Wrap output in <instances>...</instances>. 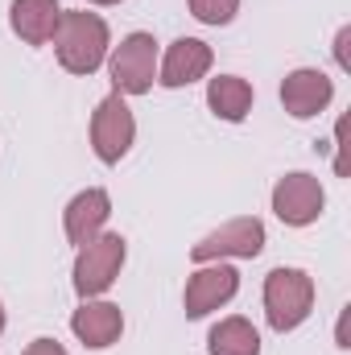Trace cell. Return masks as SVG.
I'll return each mask as SVG.
<instances>
[{"label":"cell","instance_id":"obj_19","mask_svg":"<svg viewBox=\"0 0 351 355\" xmlns=\"http://www.w3.org/2000/svg\"><path fill=\"white\" fill-rule=\"evenodd\" d=\"M348 42H351V29H339V46H335V54H339V67H348Z\"/></svg>","mask_w":351,"mask_h":355},{"label":"cell","instance_id":"obj_1","mask_svg":"<svg viewBox=\"0 0 351 355\" xmlns=\"http://www.w3.org/2000/svg\"><path fill=\"white\" fill-rule=\"evenodd\" d=\"M54 50L71 75H91L108 54V25L95 12H62L54 29Z\"/></svg>","mask_w":351,"mask_h":355},{"label":"cell","instance_id":"obj_5","mask_svg":"<svg viewBox=\"0 0 351 355\" xmlns=\"http://www.w3.org/2000/svg\"><path fill=\"white\" fill-rule=\"evenodd\" d=\"M261 248H264V223L252 219V215H240V219L215 227L211 236H203V240L190 248V257H194L198 265L228 261V257H232V261H252V257H261Z\"/></svg>","mask_w":351,"mask_h":355},{"label":"cell","instance_id":"obj_4","mask_svg":"<svg viewBox=\"0 0 351 355\" xmlns=\"http://www.w3.org/2000/svg\"><path fill=\"white\" fill-rule=\"evenodd\" d=\"M124 236L108 232V236H95L79 248V261H75V293L87 302V297H99L124 268Z\"/></svg>","mask_w":351,"mask_h":355},{"label":"cell","instance_id":"obj_15","mask_svg":"<svg viewBox=\"0 0 351 355\" xmlns=\"http://www.w3.org/2000/svg\"><path fill=\"white\" fill-rule=\"evenodd\" d=\"M207 352L211 355H261V335L248 318H223L211 327L207 335Z\"/></svg>","mask_w":351,"mask_h":355},{"label":"cell","instance_id":"obj_7","mask_svg":"<svg viewBox=\"0 0 351 355\" xmlns=\"http://www.w3.org/2000/svg\"><path fill=\"white\" fill-rule=\"evenodd\" d=\"M327 207V194H323V182L314 174H285L273 186V215L285 223V227H306L323 215Z\"/></svg>","mask_w":351,"mask_h":355},{"label":"cell","instance_id":"obj_21","mask_svg":"<svg viewBox=\"0 0 351 355\" xmlns=\"http://www.w3.org/2000/svg\"><path fill=\"white\" fill-rule=\"evenodd\" d=\"M0 331H4V306H0Z\"/></svg>","mask_w":351,"mask_h":355},{"label":"cell","instance_id":"obj_11","mask_svg":"<svg viewBox=\"0 0 351 355\" xmlns=\"http://www.w3.org/2000/svg\"><path fill=\"white\" fill-rule=\"evenodd\" d=\"M108 215H112V198H108V190L91 186V190H83V194H75V198L67 202V215H62V223H67V240L83 248L87 240H95V236L103 232Z\"/></svg>","mask_w":351,"mask_h":355},{"label":"cell","instance_id":"obj_9","mask_svg":"<svg viewBox=\"0 0 351 355\" xmlns=\"http://www.w3.org/2000/svg\"><path fill=\"white\" fill-rule=\"evenodd\" d=\"M331 95H335V83H331L323 71H310V67L289 71L285 83H281V103H285V112H289L293 120L318 116V112L331 103Z\"/></svg>","mask_w":351,"mask_h":355},{"label":"cell","instance_id":"obj_2","mask_svg":"<svg viewBox=\"0 0 351 355\" xmlns=\"http://www.w3.org/2000/svg\"><path fill=\"white\" fill-rule=\"evenodd\" d=\"M314 310V281L302 268H273L264 277V318L273 331H293Z\"/></svg>","mask_w":351,"mask_h":355},{"label":"cell","instance_id":"obj_14","mask_svg":"<svg viewBox=\"0 0 351 355\" xmlns=\"http://www.w3.org/2000/svg\"><path fill=\"white\" fill-rule=\"evenodd\" d=\"M207 103H211V112H215L219 120L240 124V120L252 112V87H248L240 75H219V79H211V87H207Z\"/></svg>","mask_w":351,"mask_h":355},{"label":"cell","instance_id":"obj_16","mask_svg":"<svg viewBox=\"0 0 351 355\" xmlns=\"http://www.w3.org/2000/svg\"><path fill=\"white\" fill-rule=\"evenodd\" d=\"M240 0H190V12L203 21V25H228L236 17Z\"/></svg>","mask_w":351,"mask_h":355},{"label":"cell","instance_id":"obj_17","mask_svg":"<svg viewBox=\"0 0 351 355\" xmlns=\"http://www.w3.org/2000/svg\"><path fill=\"white\" fill-rule=\"evenodd\" d=\"M21 355H67V347H62V343H54V339H33Z\"/></svg>","mask_w":351,"mask_h":355},{"label":"cell","instance_id":"obj_20","mask_svg":"<svg viewBox=\"0 0 351 355\" xmlns=\"http://www.w3.org/2000/svg\"><path fill=\"white\" fill-rule=\"evenodd\" d=\"M91 4H120V0H91Z\"/></svg>","mask_w":351,"mask_h":355},{"label":"cell","instance_id":"obj_3","mask_svg":"<svg viewBox=\"0 0 351 355\" xmlns=\"http://www.w3.org/2000/svg\"><path fill=\"white\" fill-rule=\"evenodd\" d=\"M137 141V120H132V107L120 91H112L108 99H99L95 116H91V145H95V157L103 166H116Z\"/></svg>","mask_w":351,"mask_h":355},{"label":"cell","instance_id":"obj_12","mask_svg":"<svg viewBox=\"0 0 351 355\" xmlns=\"http://www.w3.org/2000/svg\"><path fill=\"white\" fill-rule=\"evenodd\" d=\"M71 331L79 335V343L103 352V347H112V343L120 339L124 314H120V306H112V302H83V306L75 310V318H71Z\"/></svg>","mask_w":351,"mask_h":355},{"label":"cell","instance_id":"obj_13","mask_svg":"<svg viewBox=\"0 0 351 355\" xmlns=\"http://www.w3.org/2000/svg\"><path fill=\"white\" fill-rule=\"evenodd\" d=\"M58 17H62L58 0H12L8 25H12V33H17L21 42L46 46V42L54 37V29H58Z\"/></svg>","mask_w":351,"mask_h":355},{"label":"cell","instance_id":"obj_8","mask_svg":"<svg viewBox=\"0 0 351 355\" xmlns=\"http://www.w3.org/2000/svg\"><path fill=\"white\" fill-rule=\"evenodd\" d=\"M236 289H240V272L232 265H223V261L203 265L190 281H186V297H182L186 318H203V314L228 306V302L236 297Z\"/></svg>","mask_w":351,"mask_h":355},{"label":"cell","instance_id":"obj_10","mask_svg":"<svg viewBox=\"0 0 351 355\" xmlns=\"http://www.w3.org/2000/svg\"><path fill=\"white\" fill-rule=\"evenodd\" d=\"M207 71H211V46L198 42V37H178L174 46L166 50V58H162L157 83L162 87H190Z\"/></svg>","mask_w":351,"mask_h":355},{"label":"cell","instance_id":"obj_6","mask_svg":"<svg viewBox=\"0 0 351 355\" xmlns=\"http://www.w3.org/2000/svg\"><path fill=\"white\" fill-rule=\"evenodd\" d=\"M112 87L120 95H145L157 79V42L153 33H128L112 54Z\"/></svg>","mask_w":351,"mask_h":355},{"label":"cell","instance_id":"obj_18","mask_svg":"<svg viewBox=\"0 0 351 355\" xmlns=\"http://www.w3.org/2000/svg\"><path fill=\"white\" fill-rule=\"evenodd\" d=\"M343 137H348V120H339V124H335V145H339V153H335V174H348V157H343Z\"/></svg>","mask_w":351,"mask_h":355}]
</instances>
